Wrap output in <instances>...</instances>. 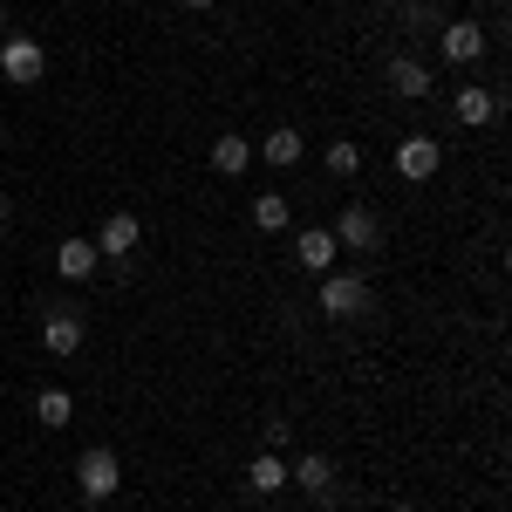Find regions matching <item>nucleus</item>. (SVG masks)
Segmentation results:
<instances>
[{
	"mask_svg": "<svg viewBox=\"0 0 512 512\" xmlns=\"http://www.w3.org/2000/svg\"><path fill=\"white\" fill-rule=\"evenodd\" d=\"M335 253H342V246H335V233H328V226H301V239H294V260H301L315 280L335 274Z\"/></svg>",
	"mask_w": 512,
	"mask_h": 512,
	"instance_id": "obj_9",
	"label": "nucleus"
},
{
	"mask_svg": "<svg viewBox=\"0 0 512 512\" xmlns=\"http://www.w3.org/2000/svg\"><path fill=\"white\" fill-rule=\"evenodd\" d=\"M246 485H253V492H260V499H267V492H280V485H287V465H280L274 451H260V458H253V465H246Z\"/></svg>",
	"mask_w": 512,
	"mask_h": 512,
	"instance_id": "obj_18",
	"label": "nucleus"
},
{
	"mask_svg": "<svg viewBox=\"0 0 512 512\" xmlns=\"http://www.w3.org/2000/svg\"><path fill=\"white\" fill-rule=\"evenodd\" d=\"M48 55L35 35H0V82H41Z\"/></svg>",
	"mask_w": 512,
	"mask_h": 512,
	"instance_id": "obj_2",
	"label": "nucleus"
},
{
	"mask_svg": "<svg viewBox=\"0 0 512 512\" xmlns=\"http://www.w3.org/2000/svg\"><path fill=\"white\" fill-rule=\"evenodd\" d=\"M76 485H82V499L89 506H103V499H117V485H123V465H117V451H103V444H89L76 458Z\"/></svg>",
	"mask_w": 512,
	"mask_h": 512,
	"instance_id": "obj_1",
	"label": "nucleus"
},
{
	"mask_svg": "<svg viewBox=\"0 0 512 512\" xmlns=\"http://www.w3.org/2000/svg\"><path fill=\"white\" fill-rule=\"evenodd\" d=\"M369 308V280L362 274H321V315H335V321H349Z\"/></svg>",
	"mask_w": 512,
	"mask_h": 512,
	"instance_id": "obj_4",
	"label": "nucleus"
},
{
	"mask_svg": "<svg viewBox=\"0 0 512 512\" xmlns=\"http://www.w3.org/2000/svg\"><path fill=\"white\" fill-rule=\"evenodd\" d=\"M321 164H328L335 178H355V171H362V144H349V137H335V144L321 151Z\"/></svg>",
	"mask_w": 512,
	"mask_h": 512,
	"instance_id": "obj_19",
	"label": "nucleus"
},
{
	"mask_svg": "<svg viewBox=\"0 0 512 512\" xmlns=\"http://www.w3.org/2000/svg\"><path fill=\"white\" fill-rule=\"evenodd\" d=\"M437 164H444V144H437V137H424V130H410V137L396 144V178H410V185L437 178Z\"/></svg>",
	"mask_w": 512,
	"mask_h": 512,
	"instance_id": "obj_3",
	"label": "nucleus"
},
{
	"mask_svg": "<svg viewBox=\"0 0 512 512\" xmlns=\"http://www.w3.org/2000/svg\"><path fill=\"white\" fill-rule=\"evenodd\" d=\"M0 28H7V14H0Z\"/></svg>",
	"mask_w": 512,
	"mask_h": 512,
	"instance_id": "obj_23",
	"label": "nucleus"
},
{
	"mask_svg": "<svg viewBox=\"0 0 512 512\" xmlns=\"http://www.w3.org/2000/svg\"><path fill=\"white\" fill-rule=\"evenodd\" d=\"M451 117L465 123V130H485V123H499V89H485V82H465V89L451 96Z\"/></svg>",
	"mask_w": 512,
	"mask_h": 512,
	"instance_id": "obj_8",
	"label": "nucleus"
},
{
	"mask_svg": "<svg viewBox=\"0 0 512 512\" xmlns=\"http://www.w3.org/2000/svg\"><path fill=\"white\" fill-rule=\"evenodd\" d=\"M253 226H260V233H287V226H294V205L280 192H260L253 198Z\"/></svg>",
	"mask_w": 512,
	"mask_h": 512,
	"instance_id": "obj_17",
	"label": "nucleus"
},
{
	"mask_svg": "<svg viewBox=\"0 0 512 512\" xmlns=\"http://www.w3.org/2000/svg\"><path fill=\"white\" fill-rule=\"evenodd\" d=\"M246 164H253V144H246L239 130H219V137H212V171H219V178H239Z\"/></svg>",
	"mask_w": 512,
	"mask_h": 512,
	"instance_id": "obj_13",
	"label": "nucleus"
},
{
	"mask_svg": "<svg viewBox=\"0 0 512 512\" xmlns=\"http://www.w3.org/2000/svg\"><path fill=\"white\" fill-rule=\"evenodd\" d=\"M390 512H417V506H390Z\"/></svg>",
	"mask_w": 512,
	"mask_h": 512,
	"instance_id": "obj_22",
	"label": "nucleus"
},
{
	"mask_svg": "<svg viewBox=\"0 0 512 512\" xmlns=\"http://www.w3.org/2000/svg\"><path fill=\"white\" fill-rule=\"evenodd\" d=\"M178 7H219V0H178Z\"/></svg>",
	"mask_w": 512,
	"mask_h": 512,
	"instance_id": "obj_21",
	"label": "nucleus"
},
{
	"mask_svg": "<svg viewBox=\"0 0 512 512\" xmlns=\"http://www.w3.org/2000/svg\"><path fill=\"white\" fill-rule=\"evenodd\" d=\"M321 512H335V506H321Z\"/></svg>",
	"mask_w": 512,
	"mask_h": 512,
	"instance_id": "obj_24",
	"label": "nucleus"
},
{
	"mask_svg": "<svg viewBox=\"0 0 512 512\" xmlns=\"http://www.w3.org/2000/svg\"><path fill=\"white\" fill-rule=\"evenodd\" d=\"M96 267H103V253H96V239H62V246H55V274L62 280H89L96 274Z\"/></svg>",
	"mask_w": 512,
	"mask_h": 512,
	"instance_id": "obj_10",
	"label": "nucleus"
},
{
	"mask_svg": "<svg viewBox=\"0 0 512 512\" xmlns=\"http://www.w3.org/2000/svg\"><path fill=\"white\" fill-rule=\"evenodd\" d=\"M301 151H308V144H301V130H287V123H280V130H267V144H260L253 158H267L274 171H294V164H301Z\"/></svg>",
	"mask_w": 512,
	"mask_h": 512,
	"instance_id": "obj_14",
	"label": "nucleus"
},
{
	"mask_svg": "<svg viewBox=\"0 0 512 512\" xmlns=\"http://www.w3.org/2000/svg\"><path fill=\"white\" fill-rule=\"evenodd\" d=\"M287 485H301V492H315V499H321V492L335 485V458H328V451H308V458L287 472Z\"/></svg>",
	"mask_w": 512,
	"mask_h": 512,
	"instance_id": "obj_15",
	"label": "nucleus"
},
{
	"mask_svg": "<svg viewBox=\"0 0 512 512\" xmlns=\"http://www.w3.org/2000/svg\"><path fill=\"white\" fill-rule=\"evenodd\" d=\"M410 28H417V35H437V28H444V21H437V7H431V0H410Z\"/></svg>",
	"mask_w": 512,
	"mask_h": 512,
	"instance_id": "obj_20",
	"label": "nucleus"
},
{
	"mask_svg": "<svg viewBox=\"0 0 512 512\" xmlns=\"http://www.w3.org/2000/svg\"><path fill=\"white\" fill-rule=\"evenodd\" d=\"M82 335H89V328H82V315H69V308H55V315L41 321V349L48 355H76Z\"/></svg>",
	"mask_w": 512,
	"mask_h": 512,
	"instance_id": "obj_11",
	"label": "nucleus"
},
{
	"mask_svg": "<svg viewBox=\"0 0 512 512\" xmlns=\"http://www.w3.org/2000/svg\"><path fill=\"white\" fill-rule=\"evenodd\" d=\"M328 233H335V246H355V253H369V246H376V239H383V219H376V212H369V205H342V212H335V226H328Z\"/></svg>",
	"mask_w": 512,
	"mask_h": 512,
	"instance_id": "obj_6",
	"label": "nucleus"
},
{
	"mask_svg": "<svg viewBox=\"0 0 512 512\" xmlns=\"http://www.w3.org/2000/svg\"><path fill=\"white\" fill-rule=\"evenodd\" d=\"M69 417H76V396L69 390H35V424L41 431H62Z\"/></svg>",
	"mask_w": 512,
	"mask_h": 512,
	"instance_id": "obj_16",
	"label": "nucleus"
},
{
	"mask_svg": "<svg viewBox=\"0 0 512 512\" xmlns=\"http://www.w3.org/2000/svg\"><path fill=\"white\" fill-rule=\"evenodd\" d=\"M485 48H492V41H485L478 21H444V28H437V55H444V62H458V69H472Z\"/></svg>",
	"mask_w": 512,
	"mask_h": 512,
	"instance_id": "obj_5",
	"label": "nucleus"
},
{
	"mask_svg": "<svg viewBox=\"0 0 512 512\" xmlns=\"http://www.w3.org/2000/svg\"><path fill=\"white\" fill-rule=\"evenodd\" d=\"M390 89L403 96V103H424V96H431V69H424L417 55H396L390 62Z\"/></svg>",
	"mask_w": 512,
	"mask_h": 512,
	"instance_id": "obj_12",
	"label": "nucleus"
},
{
	"mask_svg": "<svg viewBox=\"0 0 512 512\" xmlns=\"http://www.w3.org/2000/svg\"><path fill=\"white\" fill-rule=\"evenodd\" d=\"M137 246H144V219H137V212H110L103 233H96V253H103V260H130Z\"/></svg>",
	"mask_w": 512,
	"mask_h": 512,
	"instance_id": "obj_7",
	"label": "nucleus"
}]
</instances>
